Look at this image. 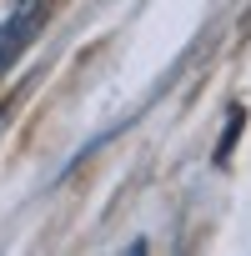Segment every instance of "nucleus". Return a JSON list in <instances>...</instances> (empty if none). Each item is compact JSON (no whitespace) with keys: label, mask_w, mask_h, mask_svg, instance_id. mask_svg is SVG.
<instances>
[{"label":"nucleus","mask_w":251,"mask_h":256,"mask_svg":"<svg viewBox=\"0 0 251 256\" xmlns=\"http://www.w3.org/2000/svg\"><path fill=\"white\" fill-rule=\"evenodd\" d=\"M36 26H40V0H20V6L0 20V70L20 56V46L36 36Z\"/></svg>","instance_id":"nucleus-1"}]
</instances>
